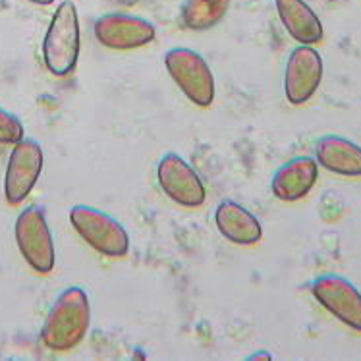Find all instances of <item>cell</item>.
Wrapping results in <instances>:
<instances>
[{
	"label": "cell",
	"mask_w": 361,
	"mask_h": 361,
	"mask_svg": "<svg viewBox=\"0 0 361 361\" xmlns=\"http://www.w3.org/2000/svg\"><path fill=\"white\" fill-rule=\"evenodd\" d=\"M91 324V305L85 290L78 286L60 292L47 313L41 340L52 352H68L80 346Z\"/></svg>",
	"instance_id": "obj_1"
},
{
	"label": "cell",
	"mask_w": 361,
	"mask_h": 361,
	"mask_svg": "<svg viewBox=\"0 0 361 361\" xmlns=\"http://www.w3.org/2000/svg\"><path fill=\"white\" fill-rule=\"evenodd\" d=\"M80 56V18L74 2H62L52 16L43 41L47 70L56 78H66L75 70Z\"/></svg>",
	"instance_id": "obj_2"
},
{
	"label": "cell",
	"mask_w": 361,
	"mask_h": 361,
	"mask_svg": "<svg viewBox=\"0 0 361 361\" xmlns=\"http://www.w3.org/2000/svg\"><path fill=\"white\" fill-rule=\"evenodd\" d=\"M70 222L89 247L106 257H124L130 251V238L124 226L111 214L87 205H75L70 211Z\"/></svg>",
	"instance_id": "obj_3"
},
{
	"label": "cell",
	"mask_w": 361,
	"mask_h": 361,
	"mask_svg": "<svg viewBox=\"0 0 361 361\" xmlns=\"http://www.w3.org/2000/svg\"><path fill=\"white\" fill-rule=\"evenodd\" d=\"M16 243L23 261L39 274H49L54 269L56 253L51 228L41 207H25L16 219Z\"/></svg>",
	"instance_id": "obj_4"
},
{
	"label": "cell",
	"mask_w": 361,
	"mask_h": 361,
	"mask_svg": "<svg viewBox=\"0 0 361 361\" xmlns=\"http://www.w3.org/2000/svg\"><path fill=\"white\" fill-rule=\"evenodd\" d=\"M164 66L180 91L197 106H211L214 101V75L203 56L195 51L178 47L164 56Z\"/></svg>",
	"instance_id": "obj_5"
},
{
	"label": "cell",
	"mask_w": 361,
	"mask_h": 361,
	"mask_svg": "<svg viewBox=\"0 0 361 361\" xmlns=\"http://www.w3.org/2000/svg\"><path fill=\"white\" fill-rule=\"evenodd\" d=\"M43 149L35 140L23 137L14 145L4 174V197L10 205H22L30 197L43 172Z\"/></svg>",
	"instance_id": "obj_6"
},
{
	"label": "cell",
	"mask_w": 361,
	"mask_h": 361,
	"mask_svg": "<svg viewBox=\"0 0 361 361\" xmlns=\"http://www.w3.org/2000/svg\"><path fill=\"white\" fill-rule=\"evenodd\" d=\"M311 294L332 317L361 332V294L348 279L332 273L321 274L311 282Z\"/></svg>",
	"instance_id": "obj_7"
},
{
	"label": "cell",
	"mask_w": 361,
	"mask_h": 361,
	"mask_svg": "<svg viewBox=\"0 0 361 361\" xmlns=\"http://www.w3.org/2000/svg\"><path fill=\"white\" fill-rule=\"evenodd\" d=\"M323 80V59L313 44H300L290 52L284 70V95L294 106H302L317 93Z\"/></svg>",
	"instance_id": "obj_8"
},
{
	"label": "cell",
	"mask_w": 361,
	"mask_h": 361,
	"mask_svg": "<svg viewBox=\"0 0 361 361\" xmlns=\"http://www.w3.org/2000/svg\"><path fill=\"white\" fill-rule=\"evenodd\" d=\"M157 180L161 190L176 205L197 209L205 203V185L197 172L176 153H166L157 166Z\"/></svg>",
	"instance_id": "obj_9"
},
{
	"label": "cell",
	"mask_w": 361,
	"mask_h": 361,
	"mask_svg": "<svg viewBox=\"0 0 361 361\" xmlns=\"http://www.w3.org/2000/svg\"><path fill=\"white\" fill-rule=\"evenodd\" d=\"M95 39L112 51H133L155 39V25L130 14H106L93 27Z\"/></svg>",
	"instance_id": "obj_10"
},
{
	"label": "cell",
	"mask_w": 361,
	"mask_h": 361,
	"mask_svg": "<svg viewBox=\"0 0 361 361\" xmlns=\"http://www.w3.org/2000/svg\"><path fill=\"white\" fill-rule=\"evenodd\" d=\"M319 166L311 157H294L284 162L274 172L271 180V190L276 200L294 203L307 197L313 185L317 184Z\"/></svg>",
	"instance_id": "obj_11"
},
{
	"label": "cell",
	"mask_w": 361,
	"mask_h": 361,
	"mask_svg": "<svg viewBox=\"0 0 361 361\" xmlns=\"http://www.w3.org/2000/svg\"><path fill=\"white\" fill-rule=\"evenodd\" d=\"M315 161L324 170L344 178H361V147L342 135H323L315 143Z\"/></svg>",
	"instance_id": "obj_12"
},
{
	"label": "cell",
	"mask_w": 361,
	"mask_h": 361,
	"mask_svg": "<svg viewBox=\"0 0 361 361\" xmlns=\"http://www.w3.org/2000/svg\"><path fill=\"white\" fill-rule=\"evenodd\" d=\"M214 222L222 236L238 245H253L263 238V228L257 216L236 201H222L216 207Z\"/></svg>",
	"instance_id": "obj_13"
},
{
	"label": "cell",
	"mask_w": 361,
	"mask_h": 361,
	"mask_svg": "<svg viewBox=\"0 0 361 361\" xmlns=\"http://www.w3.org/2000/svg\"><path fill=\"white\" fill-rule=\"evenodd\" d=\"M284 30L300 44H317L323 41V23L305 0H274Z\"/></svg>",
	"instance_id": "obj_14"
},
{
	"label": "cell",
	"mask_w": 361,
	"mask_h": 361,
	"mask_svg": "<svg viewBox=\"0 0 361 361\" xmlns=\"http://www.w3.org/2000/svg\"><path fill=\"white\" fill-rule=\"evenodd\" d=\"M230 0H185L182 6V20L188 30L207 31L226 16Z\"/></svg>",
	"instance_id": "obj_15"
},
{
	"label": "cell",
	"mask_w": 361,
	"mask_h": 361,
	"mask_svg": "<svg viewBox=\"0 0 361 361\" xmlns=\"http://www.w3.org/2000/svg\"><path fill=\"white\" fill-rule=\"evenodd\" d=\"M23 140L22 120L0 106V145H16Z\"/></svg>",
	"instance_id": "obj_16"
},
{
	"label": "cell",
	"mask_w": 361,
	"mask_h": 361,
	"mask_svg": "<svg viewBox=\"0 0 361 361\" xmlns=\"http://www.w3.org/2000/svg\"><path fill=\"white\" fill-rule=\"evenodd\" d=\"M255 357H265V360H273V355L269 352H257V354H251L247 360H255Z\"/></svg>",
	"instance_id": "obj_17"
},
{
	"label": "cell",
	"mask_w": 361,
	"mask_h": 361,
	"mask_svg": "<svg viewBox=\"0 0 361 361\" xmlns=\"http://www.w3.org/2000/svg\"><path fill=\"white\" fill-rule=\"evenodd\" d=\"M27 2L35 4V6H49V4H52L54 0H27Z\"/></svg>",
	"instance_id": "obj_18"
}]
</instances>
